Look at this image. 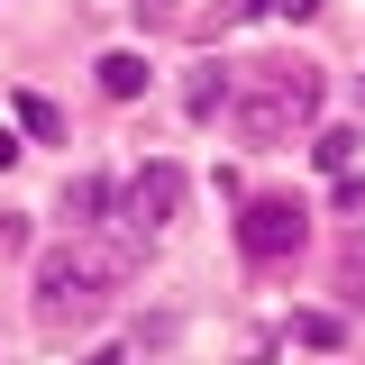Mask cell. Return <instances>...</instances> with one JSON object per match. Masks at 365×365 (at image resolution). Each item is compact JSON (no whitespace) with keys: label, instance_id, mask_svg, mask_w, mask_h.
<instances>
[{"label":"cell","instance_id":"4fadbf2b","mask_svg":"<svg viewBox=\"0 0 365 365\" xmlns=\"http://www.w3.org/2000/svg\"><path fill=\"white\" fill-rule=\"evenodd\" d=\"M274 9H283V19H319L329 0H274Z\"/></svg>","mask_w":365,"mask_h":365},{"label":"cell","instance_id":"5bb4252c","mask_svg":"<svg viewBox=\"0 0 365 365\" xmlns=\"http://www.w3.org/2000/svg\"><path fill=\"white\" fill-rule=\"evenodd\" d=\"M83 365H137V356H128V347H101V356H83Z\"/></svg>","mask_w":365,"mask_h":365},{"label":"cell","instance_id":"3957f363","mask_svg":"<svg viewBox=\"0 0 365 365\" xmlns=\"http://www.w3.org/2000/svg\"><path fill=\"white\" fill-rule=\"evenodd\" d=\"M182 192H192L182 165H137L128 192H119V237H128V247H155V237L182 220Z\"/></svg>","mask_w":365,"mask_h":365},{"label":"cell","instance_id":"9a60e30c","mask_svg":"<svg viewBox=\"0 0 365 365\" xmlns=\"http://www.w3.org/2000/svg\"><path fill=\"white\" fill-rule=\"evenodd\" d=\"M0 165H19V137H9V128H0Z\"/></svg>","mask_w":365,"mask_h":365},{"label":"cell","instance_id":"2e32d148","mask_svg":"<svg viewBox=\"0 0 365 365\" xmlns=\"http://www.w3.org/2000/svg\"><path fill=\"white\" fill-rule=\"evenodd\" d=\"M137 9H165V0H137Z\"/></svg>","mask_w":365,"mask_h":365},{"label":"cell","instance_id":"7c38bea8","mask_svg":"<svg viewBox=\"0 0 365 365\" xmlns=\"http://www.w3.org/2000/svg\"><path fill=\"white\" fill-rule=\"evenodd\" d=\"M338 210H365V174H338Z\"/></svg>","mask_w":365,"mask_h":365},{"label":"cell","instance_id":"30bf717a","mask_svg":"<svg viewBox=\"0 0 365 365\" xmlns=\"http://www.w3.org/2000/svg\"><path fill=\"white\" fill-rule=\"evenodd\" d=\"M292 338H302V347H338L347 329H338V319H329V311H302V319H292Z\"/></svg>","mask_w":365,"mask_h":365},{"label":"cell","instance_id":"9c48e42d","mask_svg":"<svg viewBox=\"0 0 365 365\" xmlns=\"http://www.w3.org/2000/svg\"><path fill=\"white\" fill-rule=\"evenodd\" d=\"M311 155L329 165V174H356V128H329V137L311 146Z\"/></svg>","mask_w":365,"mask_h":365},{"label":"cell","instance_id":"ba28073f","mask_svg":"<svg viewBox=\"0 0 365 365\" xmlns=\"http://www.w3.org/2000/svg\"><path fill=\"white\" fill-rule=\"evenodd\" d=\"M338 292L365 311V228H347V237H338Z\"/></svg>","mask_w":365,"mask_h":365},{"label":"cell","instance_id":"52a82bcc","mask_svg":"<svg viewBox=\"0 0 365 365\" xmlns=\"http://www.w3.org/2000/svg\"><path fill=\"white\" fill-rule=\"evenodd\" d=\"M101 91H110V101H137V91H146V55H128V46L101 55Z\"/></svg>","mask_w":365,"mask_h":365},{"label":"cell","instance_id":"7a4b0ae2","mask_svg":"<svg viewBox=\"0 0 365 365\" xmlns=\"http://www.w3.org/2000/svg\"><path fill=\"white\" fill-rule=\"evenodd\" d=\"M220 119L247 137V146H283L292 128L319 119V64H247Z\"/></svg>","mask_w":365,"mask_h":365},{"label":"cell","instance_id":"277c9868","mask_svg":"<svg viewBox=\"0 0 365 365\" xmlns=\"http://www.w3.org/2000/svg\"><path fill=\"white\" fill-rule=\"evenodd\" d=\"M302 237H311L302 201H247V220H237V247H247L256 265H283V256H292Z\"/></svg>","mask_w":365,"mask_h":365},{"label":"cell","instance_id":"6da1fadb","mask_svg":"<svg viewBox=\"0 0 365 365\" xmlns=\"http://www.w3.org/2000/svg\"><path fill=\"white\" fill-rule=\"evenodd\" d=\"M137 256H146V247H128L119 228H110V237L83 228V237L46 247V256H37V319H46V329H83V319H101L110 292L137 274Z\"/></svg>","mask_w":365,"mask_h":365},{"label":"cell","instance_id":"8fae6325","mask_svg":"<svg viewBox=\"0 0 365 365\" xmlns=\"http://www.w3.org/2000/svg\"><path fill=\"white\" fill-rule=\"evenodd\" d=\"M19 247H28V220H19V210H0V256H19Z\"/></svg>","mask_w":365,"mask_h":365},{"label":"cell","instance_id":"8992f818","mask_svg":"<svg viewBox=\"0 0 365 365\" xmlns=\"http://www.w3.org/2000/svg\"><path fill=\"white\" fill-rule=\"evenodd\" d=\"M110 201H119V192H110L101 174H73V182H64V220H73V228H101Z\"/></svg>","mask_w":365,"mask_h":365},{"label":"cell","instance_id":"5b68a950","mask_svg":"<svg viewBox=\"0 0 365 365\" xmlns=\"http://www.w3.org/2000/svg\"><path fill=\"white\" fill-rule=\"evenodd\" d=\"M228 91H237V64H220V55H210V64H192L182 110H192V119H220V110H228Z\"/></svg>","mask_w":365,"mask_h":365}]
</instances>
